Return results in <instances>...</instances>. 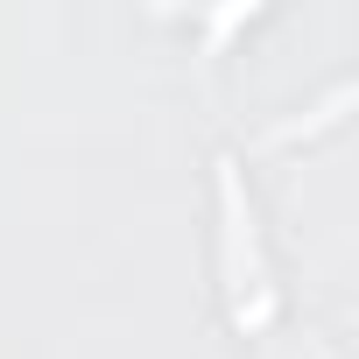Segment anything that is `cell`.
<instances>
[{"label":"cell","mask_w":359,"mask_h":359,"mask_svg":"<svg viewBox=\"0 0 359 359\" xmlns=\"http://www.w3.org/2000/svg\"><path fill=\"white\" fill-rule=\"evenodd\" d=\"M219 226H226V289H233V317L247 331H261L275 317V282L261 268V240H254V205L240 191L233 155H219Z\"/></svg>","instance_id":"obj_1"}]
</instances>
